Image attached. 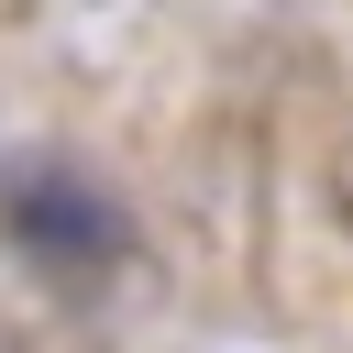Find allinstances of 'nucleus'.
Returning <instances> with one entry per match:
<instances>
[{
  "instance_id": "obj_1",
  "label": "nucleus",
  "mask_w": 353,
  "mask_h": 353,
  "mask_svg": "<svg viewBox=\"0 0 353 353\" xmlns=\"http://www.w3.org/2000/svg\"><path fill=\"white\" fill-rule=\"evenodd\" d=\"M0 221H11L55 276H88V265L121 254V210H110V188H88V176H22V188H0Z\"/></svg>"
}]
</instances>
